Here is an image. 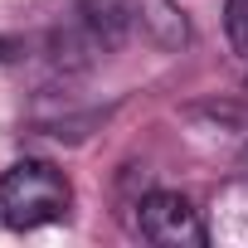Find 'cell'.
<instances>
[{
    "instance_id": "cell-3",
    "label": "cell",
    "mask_w": 248,
    "mask_h": 248,
    "mask_svg": "<svg viewBox=\"0 0 248 248\" xmlns=\"http://www.w3.org/2000/svg\"><path fill=\"white\" fill-rule=\"evenodd\" d=\"M224 34L248 59V0H224Z\"/></svg>"
},
{
    "instance_id": "cell-2",
    "label": "cell",
    "mask_w": 248,
    "mask_h": 248,
    "mask_svg": "<svg viewBox=\"0 0 248 248\" xmlns=\"http://www.w3.org/2000/svg\"><path fill=\"white\" fill-rule=\"evenodd\" d=\"M137 224L151 243H166V248H204V224H200V209L175 195V190H156L137 204Z\"/></svg>"
},
{
    "instance_id": "cell-1",
    "label": "cell",
    "mask_w": 248,
    "mask_h": 248,
    "mask_svg": "<svg viewBox=\"0 0 248 248\" xmlns=\"http://www.w3.org/2000/svg\"><path fill=\"white\" fill-rule=\"evenodd\" d=\"M68 180L59 166L49 161H15L5 175H0V219H5L10 229H39V224H54L68 214Z\"/></svg>"
}]
</instances>
